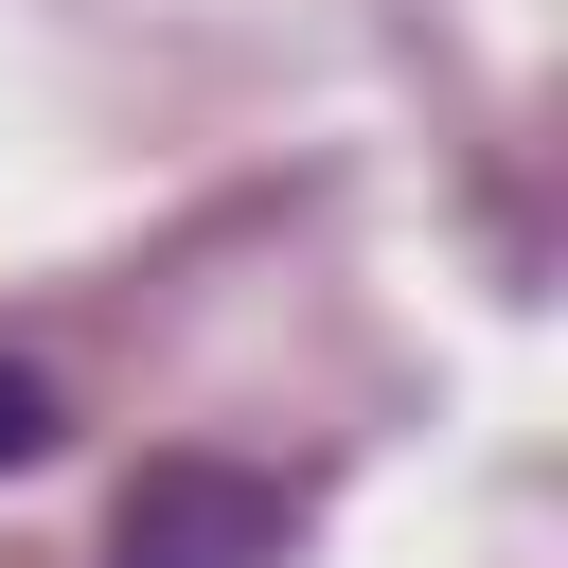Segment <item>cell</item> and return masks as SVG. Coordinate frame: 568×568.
Masks as SVG:
<instances>
[{"mask_svg":"<svg viewBox=\"0 0 568 568\" xmlns=\"http://www.w3.org/2000/svg\"><path fill=\"white\" fill-rule=\"evenodd\" d=\"M284 550V479L248 462H142L124 479V568H266Z\"/></svg>","mask_w":568,"mask_h":568,"instance_id":"1","label":"cell"},{"mask_svg":"<svg viewBox=\"0 0 568 568\" xmlns=\"http://www.w3.org/2000/svg\"><path fill=\"white\" fill-rule=\"evenodd\" d=\"M36 444H53V373H36V355H0V479H18Z\"/></svg>","mask_w":568,"mask_h":568,"instance_id":"2","label":"cell"}]
</instances>
